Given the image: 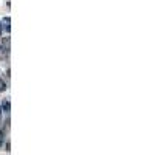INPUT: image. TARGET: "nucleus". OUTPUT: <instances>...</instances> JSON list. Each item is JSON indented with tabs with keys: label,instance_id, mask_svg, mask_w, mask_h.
I'll use <instances>...</instances> for the list:
<instances>
[{
	"label": "nucleus",
	"instance_id": "nucleus-1",
	"mask_svg": "<svg viewBox=\"0 0 155 155\" xmlns=\"http://www.w3.org/2000/svg\"><path fill=\"white\" fill-rule=\"evenodd\" d=\"M2 109H3V112H6V113L11 110V106H9V101H8V99H5V101L2 102Z\"/></svg>",
	"mask_w": 155,
	"mask_h": 155
},
{
	"label": "nucleus",
	"instance_id": "nucleus-2",
	"mask_svg": "<svg viewBox=\"0 0 155 155\" xmlns=\"http://www.w3.org/2000/svg\"><path fill=\"white\" fill-rule=\"evenodd\" d=\"M5 90H6V84L0 79V92H5Z\"/></svg>",
	"mask_w": 155,
	"mask_h": 155
},
{
	"label": "nucleus",
	"instance_id": "nucleus-3",
	"mask_svg": "<svg viewBox=\"0 0 155 155\" xmlns=\"http://www.w3.org/2000/svg\"><path fill=\"white\" fill-rule=\"evenodd\" d=\"M3 141H5V134H3L2 130H0V146L3 144Z\"/></svg>",
	"mask_w": 155,
	"mask_h": 155
},
{
	"label": "nucleus",
	"instance_id": "nucleus-4",
	"mask_svg": "<svg viewBox=\"0 0 155 155\" xmlns=\"http://www.w3.org/2000/svg\"><path fill=\"white\" fill-rule=\"evenodd\" d=\"M2 28H3V27H2V23H0V33H2Z\"/></svg>",
	"mask_w": 155,
	"mask_h": 155
},
{
	"label": "nucleus",
	"instance_id": "nucleus-5",
	"mask_svg": "<svg viewBox=\"0 0 155 155\" xmlns=\"http://www.w3.org/2000/svg\"><path fill=\"white\" fill-rule=\"evenodd\" d=\"M0 113H2V110H0Z\"/></svg>",
	"mask_w": 155,
	"mask_h": 155
}]
</instances>
